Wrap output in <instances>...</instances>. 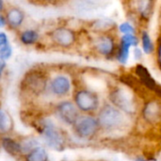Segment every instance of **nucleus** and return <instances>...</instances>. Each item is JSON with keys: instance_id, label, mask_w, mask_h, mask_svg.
Listing matches in <instances>:
<instances>
[{"instance_id": "1", "label": "nucleus", "mask_w": 161, "mask_h": 161, "mask_svg": "<svg viewBox=\"0 0 161 161\" xmlns=\"http://www.w3.org/2000/svg\"><path fill=\"white\" fill-rule=\"evenodd\" d=\"M124 115L116 108L107 105L105 106L98 116L97 122L99 127H102L107 130L119 128L124 124Z\"/></svg>"}, {"instance_id": "2", "label": "nucleus", "mask_w": 161, "mask_h": 161, "mask_svg": "<svg viewBox=\"0 0 161 161\" xmlns=\"http://www.w3.org/2000/svg\"><path fill=\"white\" fill-rule=\"evenodd\" d=\"M38 129L40 133L43 135L44 141L49 147L57 151H61L63 149V145H64L63 137L50 120L41 121Z\"/></svg>"}, {"instance_id": "3", "label": "nucleus", "mask_w": 161, "mask_h": 161, "mask_svg": "<svg viewBox=\"0 0 161 161\" xmlns=\"http://www.w3.org/2000/svg\"><path fill=\"white\" fill-rule=\"evenodd\" d=\"M75 130L80 138L88 139L96 134L99 129L97 119L92 116H82L75 122Z\"/></svg>"}, {"instance_id": "4", "label": "nucleus", "mask_w": 161, "mask_h": 161, "mask_svg": "<svg viewBox=\"0 0 161 161\" xmlns=\"http://www.w3.org/2000/svg\"><path fill=\"white\" fill-rule=\"evenodd\" d=\"M75 101L79 109L85 112L94 111L99 106V99L95 92L81 90L75 93Z\"/></svg>"}, {"instance_id": "5", "label": "nucleus", "mask_w": 161, "mask_h": 161, "mask_svg": "<svg viewBox=\"0 0 161 161\" xmlns=\"http://www.w3.org/2000/svg\"><path fill=\"white\" fill-rule=\"evenodd\" d=\"M24 84L25 88L31 91L32 92L40 93L45 89L46 80H45L44 75L42 73L34 71L25 76Z\"/></svg>"}, {"instance_id": "6", "label": "nucleus", "mask_w": 161, "mask_h": 161, "mask_svg": "<svg viewBox=\"0 0 161 161\" xmlns=\"http://www.w3.org/2000/svg\"><path fill=\"white\" fill-rule=\"evenodd\" d=\"M57 108L60 118L68 125H75L79 118L76 108L69 101L61 102L58 105Z\"/></svg>"}, {"instance_id": "7", "label": "nucleus", "mask_w": 161, "mask_h": 161, "mask_svg": "<svg viewBox=\"0 0 161 161\" xmlns=\"http://www.w3.org/2000/svg\"><path fill=\"white\" fill-rule=\"evenodd\" d=\"M135 73L138 75V77L140 78V81L143 86H145L146 88H148L151 91L157 92L159 95L160 88L158 85V83L156 82V80L151 76V74L149 73V71L146 67H144L142 64H138L135 68Z\"/></svg>"}, {"instance_id": "8", "label": "nucleus", "mask_w": 161, "mask_h": 161, "mask_svg": "<svg viewBox=\"0 0 161 161\" xmlns=\"http://www.w3.org/2000/svg\"><path fill=\"white\" fill-rule=\"evenodd\" d=\"M52 36H53L54 41L57 43L62 46H66V47L73 44V42H75V38L74 32L65 27H59L56 29L53 32Z\"/></svg>"}, {"instance_id": "9", "label": "nucleus", "mask_w": 161, "mask_h": 161, "mask_svg": "<svg viewBox=\"0 0 161 161\" xmlns=\"http://www.w3.org/2000/svg\"><path fill=\"white\" fill-rule=\"evenodd\" d=\"M161 108L160 104L157 101L148 102L143 109V117L144 119L152 124L158 123L160 120Z\"/></svg>"}, {"instance_id": "10", "label": "nucleus", "mask_w": 161, "mask_h": 161, "mask_svg": "<svg viewBox=\"0 0 161 161\" xmlns=\"http://www.w3.org/2000/svg\"><path fill=\"white\" fill-rule=\"evenodd\" d=\"M111 102L118 108H122L125 112H131L133 108V104L131 100L122 92V91H115L110 94Z\"/></svg>"}, {"instance_id": "11", "label": "nucleus", "mask_w": 161, "mask_h": 161, "mask_svg": "<svg viewBox=\"0 0 161 161\" xmlns=\"http://www.w3.org/2000/svg\"><path fill=\"white\" fill-rule=\"evenodd\" d=\"M71 83L68 77L64 75H58L51 82V90L57 95H65L69 92Z\"/></svg>"}, {"instance_id": "12", "label": "nucleus", "mask_w": 161, "mask_h": 161, "mask_svg": "<svg viewBox=\"0 0 161 161\" xmlns=\"http://www.w3.org/2000/svg\"><path fill=\"white\" fill-rule=\"evenodd\" d=\"M96 46H97L99 52L102 53L103 55H106V56L111 55L115 49L114 41L110 37H106V36L99 38Z\"/></svg>"}, {"instance_id": "13", "label": "nucleus", "mask_w": 161, "mask_h": 161, "mask_svg": "<svg viewBox=\"0 0 161 161\" xmlns=\"http://www.w3.org/2000/svg\"><path fill=\"white\" fill-rule=\"evenodd\" d=\"M24 19H25L24 12L17 8H10L7 13V21L9 24V25H11L12 27L20 26L24 22Z\"/></svg>"}, {"instance_id": "14", "label": "nucleus", "mask_w": 161, "mask_h": 161, "mask_svg": "<svg viewBox=\"0 0 161 161\" xmlns=\"http://www.w3.org/2000/svg\"><path fill=\"white\" fill-rule=\"evenodd\" d=\"M11 117L5 110L0 108V133L5 134L12 129Z\"/></svg>"}, {"instance_id": "15", "label": "nucleus", "mask_w": 161, "mask_h": 161, "mask_svg": "<svg viewBox=\"0 0 161 161\" xmlns=\"http://www.w3.org/2000/svg\"><path fill=\"white\" fill-rule=\"evenodd\" d=\"M26 161H48V155L43 148L36 147L35 149L31 150L26 158Z\"/></svg>"}, {"instance_id": "16", "label": "nucleus", "mask_w": 161, "mask_h": 161, "mask_svg": "<svg viewBox=\"0 0 161 161\" xmlns=\"http://www.w3.org/2000/svg\"><path fill=\"white\" fill-rule=\"evenodd\" d=\"M2 147L7 153L10 155H17L21 152L20 143L16 142L10 138H4L2 140Z\"/></svg>"}, {"instance_id": "17", "label": "nucleus", "mask_w": 161, "mask_h": 161, "mask_svg": "<svg viewBox=\"0 0 161 161\" xmlns=\"http://www.w3.org/2000/svg\"><path fill=\"white\" fill-rule=\"evenodd\" d=\"M39 35L35 30H25L21 34V42L25 45H30L36 42Z\"/></svg>"}, {"instance_id": "18", "label": "nucleus", "mask_w": 161, "mask_h": 161, "mask_svg": "<svg viewBox=\"0 0 161 161\" xmlns=\"http://www.w3.org/2000/svg\"><path fill=\"white\" fill-rule=\"evenodd\" d=\"M142 48H143V51L144 53L146 54H152L155 50V45L149 36V34L144 31L142 33Z\"/></svg>"}, {"instance_id": "19", "label": "nucleus", "mask_w": 161, "mask_h": 161, "mask_svg": "<svg viewBox=\"0 0 161 161\" xmlns=\"http://www.w3.org/2000/svg\"><path fill=\"white\" fill-rule=\"evenodd\" d=\"M129 48L130 47L128 45L121 42V46H120V48L118 50V53H117V58L123 64L126 63V61L128 59V57H129Z\"/></svg>"}, {"instance_id": "20", "label": "nucleus", "mask_w": 161, "mask_h": 161, "mask_svg": "<svg viewBox=\"0 0 161 161\" xmlns=\"http://www.w3.org/2000/svg\"><path fill=\"white\" fill-rule=\"evenodd\" d=\"M122 42L130 46H137L139 43L138 38L134 34H128V35H124L122 38Z\"/></svg>"}, {"instance_id": "21", "label": "nucleus", "mask_w": 161, "mask_h": 161, "mask_svg": "<svg viewBox=\"0 0 161 161\" xmlns=\"http://www.w3.org/2000/svg\"><path fill=\"white\" fill-rule=\"evenodd\" d=\"M11 54H12V48L8 43L0 47V60L5 61L11 57Z\"/></svg>"}, {"instance_id": "22", "label": "nucleus", "mask_w": 161, "mask_h": 161, "mask_svg": "<svg viewBox=\"0 0 161 161\" xmlns=\"http://www.w3.org/2000/svg\"><path fill=\"white\" fill-rule=\"evenodd\" d=\"M36 142L34 141V140H32V139H28V140H26V141H25L22 144H20V146H21V152L23 151V152H30L31 150H33V149H35L36 147Z\"/></svg>"}, {"instance_id": "23", "label": "nucleus", "mask_w": 161, "mask_h": 161, "mask_svg": "<svg viewBox=\"0 0 161 161\" xmlns=\"http://www.w3.org/2000/svg\"><path fill=\"white\" fill-rule=\"evenodd\" d=\"M120 31L125 33V35H128V34H134L135 29L134 27L129 24V23H123L120 25Z\"/></svg>"}, {"instance_id": "24", "label": "nucleus", "mask_w": 161, "mask_h": 161, "mask_svg": "<svg viewBox=\"0 0 161 161\" xmlns=\"http://www.w3.org/2000/svg\"><path fill=\"white\" fill-rule=\"evenodd\" d=\"M8 36L6 35V33L4 32H0V47L8 44Z\"/></svg>"}, {"instance_id": "25", "label": "nucleus", "mask_w": 161, "mask_h": 161, "mask_svg": "<svg viewBox=\"0 0 161 161\" xmlns=\"http://www.w3.org/2000/svg\"><path fill=\"white\" fill-rule=\"evenodd\" d=\"M134 52H135V53H134L135 58H136L137 59H140V58H142V52H141V50H140V49H138V48H136Z\"/></svg>"}, {"instance_id": "26", "label": "nucleus", "mask_w": 161, "mask_h": 161, "mask_svg": "<svg viewBox=\"0 0 161 161\" xmlns=\"http://www.w3.org/2000/svg\"><path fill=\"white\" fill-rule=\"evenodd\" d=\"M6 25V18L0 14V27H4Z\"/></svg>"}, {"instance_id": "27", "label": "nucleus", "mask_w": 161, "mask_h": 161, "mask_svg": "<svg viewBox=\"0 0 161 161\" xmlns=\"http://www.w3.org/2000/svg\"><path fill=\"white\" fill-rule=\"evenodd\" d=\"M5 66H6L5 61L0 60V78H1V76H2V73H3V71H4V69H5Z\"/></svg>"}, {"instance_id": "28", "label": "nucleus", "mask_w": 161, "mask_h": 161, "mask_svg": "<svg viewBox=\"0 0 161 161\" xmlns=\"http://www.w3.org/2000/svg\"><path fill=\"white\" fill-rule=\"evenodd\" d=\"M2 8H3V2H2V1H0V10L2 9Z\"/></svg>"}, {"instance_id": "29", "label": "nucleus", "mask_w": 161, "mask_h": 161, "mask_svg": "<svg viewBox=\"0 0 161 161\" xmlns=\"http://www.w3.org/2000/svg\"><path fill=\"white\" fill-rule=\"evenodd\" d=\"M137 161H144V160H143V159H138Z\"/></svg>"}]
</instances>
